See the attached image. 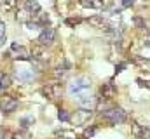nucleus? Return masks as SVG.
<instances>
[{
    "label": "nucleus",
    "instance_id": "7ed1b4c3",
    "mask_svg": "<svg viewBox=\"0 0 150 139\" xmlns=\"http://www.w3.org/2000/svg\"><path fill=\"white\" fill-rule=\"evenodd\" d=\"M91 117H93V110L82 108V110H77L74 115L70 117V122H72L74 125H86Z\"/></svg>",
    "mask_w": 150,
    "mask_h": 139
},
{
    "label": "nucleus",
    "instance_id": "2eb2a0df",
    "mask_svg": "<svg viewBox=\"0 0 150 139\" xmlns=\"http://www.w3.org/2000/svg\"><path fill=\"white\" fill-rule=\"evenodd\" d=\"M11 85V77L7 75V73H0V91H4V89H7Z\"/></svg>",
    "mask_w": 150,
    "mask_h": 139
},
{
    "label": "nucleus",
    "instance_id": "9b49d317",
    "mask_svg": "<svg viewBox=\"0 0 150 139\" xmlns=\"http://www.w3.org/2000/svg\"><path fill=\"white\" fill-rule=\"evenodd\" d=\"M68 71H70V63L67 61V59H63V65H59L56 71H54V77L56 78H65L67 75H68Z\"/></svg>",
    "mask_w": 150,
    "mask_h": 139
},
{
    "label": "nucleus",
    "instance_id": "f8f14e48",
    "mask_svg": "<svg viewBox=\"0 0 150 139\" xmlns=\"http://www.w3.org/2000/svg\"><path fill=\"white\" fill-rule=\"evenodd\" d=\"M80 5L86 9H103V0H80Z\"/></svg>",
    "mask_w": 150,
    "mask_h": 139
},
{
    "label": "nucleus",
    "instance_id": "f3484780",
    "mask_svg": "<svg viewBox=\"0 0 150 139\" xmlns=\"http://www.w3.org/2000/svg\"><path fill=\"white\" fill-rule=\"evenodd\" d=\"M33 122H35V118H33V117H25V118H21V122H19V124H21V127H23V129H28L30 125H33Z\"/></svg>",
    "mask_w": 150,
    "mask_h": 139
},
{
    "label": "nucleus",
    "instance_id": "6e6552de",
    "mask_svg": "<svg viewBox=\"0 0 150 139\" xmlns=\"http://www.w3.org/2000/svg\"><path fill=\"white\" fill-rule=\"evenodd\" d=\"M16 77H18V80H19V82H23V84H28V82H32V80L35 78V73H33V70L19 68L18 71H16Z\"/></svg>",
    "mask_w": 150,
    "mask_h": 139
},
{
    "label": "nucleus",
    "instance_id": "4be33fe9",
    "mask_svg": "<svg viewBox=\"0 0 150 139\" xmlns=\"http://www.w3.org/2000/svg\"><path fill=\"white\" fill-rule=\"evenodd\" d=\"M14 5H16V0H4V7H5L7 11H11Z\"/></svg>",
    "mask_w": 150,
    "mask_h": 139
},
{
    "label": "nucleus",
    "instance_id": "4468645a",
    "mask_svg": "<svg viewBox=\"0 0 150 139\" xmlns=\"http://www.w3.org/2000/svg\"><path fill=\"white\" fill-rule=\"evenodd\" d=\"M89 23H91L93 26H96V28L107 26V21L103 19V16H93V18H89Z\"/></svg>",
    "mask_w": 150,
    "mask_h": 139
},
{
    "label": "nucleus",
    "instance_id": "f257e3e1",
    "mask_svg": "<svg viewBox=\"0 0 150 139\" xmlns=\"http://www.w3.org/2000/svg\"><path fill=\"white\" fill-rule=\"evenodd\" d=\"M91 89V80L87 77H77L75 80H72L68 84V94L70 96H77L80 92H86Z\"/></svg>",
    "mask_w": 150,
    "mask_h": 139
},
{
    "label": "nucleus",
    "instance_id": "5701e85b",
    "mask_svg": "<svg viewBox=\"0 0 150 139\" xmlns=\"http://www.w3.org/2000/svg\"><path fill=\"white\" fill-rule=\"evenodd\" d=\"M119 2H120L122 9H126V7H131V5L134 4V0H119Z\"/></svg>",
    "mask_w": 150,
    "mask_h": 139
},
{
    "label": "nucleus",
    "instance_id": "f03ea898",
    "mask_svg": "<svg viewBox=\"0 0 150 139\" xmlns=\"http://www.w3.org/2000/svg\"><path fill=\"white\" fill-rule=\"evenodd\" d=\"M103 120L108 122L110 125H120L126 122V111L122 108H110L103 111Z\"/></svg>",
    "mask_w": 150,
    "mask_h": 139
},
{
    "label": "nucleus",
    "instance_id": "0eeeda50",
    "mask_svg": "<svg viewBox=\"0 0 150 139\" xmlns=\"http://www.w3.org/2000/svg\"><path fill=\"white\" fill-rule=\"evenodd\" d=\"M75 99H77V103L80 104V106H84V108H87V110H91V108L96 104V99H94L91 94H87V91H86V92L77 94V96H75Z\"/></svg>",
    "mask_w": 150,
    "mask_h": 139
},
{
    "label": "nucleus",
    "instance_id": "412c9836",
    "mask_svg": "<svg viewBox=\"0 0 150 139\" xmlns=\"http://www.w3.org/2000/svg\"><path fill=\"white\" fill-rule=\"evenodd\" d=\"M80 21H82V19H79V18H70V19H67L65 23H67L68 26H77V25H79Z\"/></svg>",
    "mask_w": 150,
    "mask_h": 139
},
{
    "label": "nucleus",
    "instance_id": "b1692460",
    "mask_svg": "<svg viewBox=\"0 0 150 139\" xmlns=\"http://www.w3.org/2000/svg\"><path fill=\"white\" fill-rule=\"evenodd\" d=\"M2 37H5V25L0 21V38H2Z\"/></svg>",
    "mask_w": 150,
    "mask_h": 139
},
{
    "label": "nucleus",
    "instance_id": "1a4fd4ad",
    "mask_svg": "<svg viewBox=\"0 0 150 139\" xmlns=\"http://www.w3.org/2000/svg\"><path fill=\"white\" fill-rule=\"evenodd\" d=\"M11 49L18 54V56H16L18 59H30V51H28L26 47H23V45H19V44L14 42V44L11 45Z\"/></svg>",
    "mask_w": 150,
    "mask_h": 139
},
{
    "label": "nucleus",
    "instance_id": "39448f33",
    "mask_svg": "<svg viewBox=\"0 0 150 139\" xmlns=\"http://www.w3.org/2000/svg\"><path fill=\"white\" fill-rule=\"evenodd\" d=\"M56 40V30L54 28H44L42 33L38 35V44L47 47V45H52Z\"/></svg>",
    "mask_w": 150,
    "mask_h": 139
},
{
    "label": "nucleus",
    "instance_id": "6ab92c4d",
    "mask_svg": "<svg viewBox=\"0 0 150 139\" xmlns=\"http://www.w3.org/2000/svg\"><path fill=\"white\" fill-rule=\"evenodd\" d=\"M94 134H96V127H89V129H86V131H84L82 138H84V139H89V138H93Z\"/></svg>",
    "mask_w": 150,
    "mask_h": 139
},
{
    "label": "nucleus",
    "instance_id": "aec40b11",
    "mask_svg": "<svg viewBox=\"0 0 150 139\" xmlns=\"http://www.w3.org/2000/svg\"><path fill=\"white\" fill-rule=\"evenodd\" d=\"M11 132L7 131V129H4V127H0V139H11Z\"/></svg>",
    "mask_w": 150,
    "mask_h": 139
},
{
    "label": "nucleus",
    "instance_id": "393cba45",
    "mask_svg": "<svg viewBox=\"0 0 150 139\" xmlns=\"http://www.w3.org/2000/svg\"><path fill=\"white\" fill-rule=\"evenodd\" d=\"M12 139H26L25 136H21V134H16V136H12Z\"/></svg>",
    "mask_w": 150,
    "mask_h": 139
},
{
    "label": "nucleus",
    "instance_id": "423d86ee",
    "mask_svg": "<svg viewBox=\"0 0 150 139\" xmlns=\"http://www.w3.org/2000/svg\"><path fill=\"white\" fill-rule=\"evenodd\" d=\"M18 99L16 98H12V96H5V98H2V101H0V110L4 111V113H12V111H16L18 110Z\"/></svg>",
    "mask_w": 150,
    "mask_h": 139
},
{
    "label": "nucleus",
    "instance_id": "dca6fc26",
    "mask_svg": "<svg viewBox=\"0 0 150 139\" xmlns=\"http://www.w3.org/2000/svg\"><path fill=\"white\" fill-rule=\"evenodd\" d=\"M37 16H38L37 25H38V26H45V28H47V23H49V16H47V14H40V12H38Z\"/></svg>",
    "mask_w": 150,
    "mask_h": 139
},
{
    "label": "nucleus",
    "instance_id": "9d476101",
    "mask_svg": "<svg viewBox=\"0 0 150 139\" xmlns=\"http://www.w3.org/2000/svg\"><path fill=\"white\" fill-rule=\"evenodd\" d=\"M101 94H103L105 99H112L113 96L117 94V87H115V84H112V82L103 84V85H101Z\"/></svg>",
    "mask_w": 150,
    "mask_h": 139
},
{
    "label": "nucleus",
    "instance_id": "ddd939ff",
    "mask_svg": "<svg viewBox=\"0 0 150 139\" xmlns=\"http://www.w3.org/2000/svg\"><path fill=\"white\" fill-rule=\"evenodd\" d=\"M25 9H26L30 14H38V12L42 11V7H40V4H38L37 0H26V2H25Z\"/></svg>",
    "mask_w": 150,
    "mask_h": 139
},
{
    "label": "nucleus",
    "instance_id": "20e7f679",
    "mask_svg": "<svg viewBox=\"0 0 150 139\" xmlns=\"http://www.w3.org/2000/svg\"><path fill=\"white\" fill-rule=\"evenodd\" d=\"M42 94L47 98V99H58V98H61V94H63V89H61V84H49L47 87H44L42 89Z\"/></svg>",
    "mask_w": 150,
    "mask_h": 139
},
{
    "label": "nucleus",
    "instance_id": "a878e982",
    "mask_svg": "<svg viewBox=\"0 0 150 139\" xmlns=\"http://www.w3.org/2000/svg\"><path fill=\"white\" fill-rule=\"evenodd\" d=\"M59 139H75V138H68V136H61Z\"/></svg>",
    "mask_w": 150,
    "mask_h": 139
},
{
    "label": "nucleus",
    "instance_id": "a211bd4d",
    "mask_svg": "<svg viewBox=\"0 0 150 139\" xmlns=\"http://www.w3.org/2000/svg\"><path fill=\"white\" fill-rule=\"evenodd\" d=\"M70 113L67 111V110H59V113H58V118L61 120V122H70Z\"/></svg>",
    "mask_w": 150,
    "mask_h": 139
}]
</instances>
